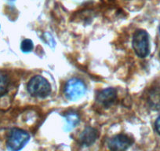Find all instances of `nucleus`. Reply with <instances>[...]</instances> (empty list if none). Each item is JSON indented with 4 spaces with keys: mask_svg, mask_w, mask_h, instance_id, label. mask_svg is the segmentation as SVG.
<instances>
[{
    "mask_svg": "<svg viewBox=\"0 0 160 151\" xmlns=\"http://www.w3.org/2000/svg\"><path fill=\"white\" fill-rule=\"evenodd\" d=\"M27 89L31 96L34 98H45L51 93V86L42 76H35L29 81Z\"/></svg>",
    "mask_w": 160,
    "mask_h": 151,
    "instance_id": "obj_1",
    "label": "nucleus"
},
{
    "mask_svg": "<svg viewBox=\"0 0 160 151\" xmlns=\"http://www.w3.org/2000/svg\"><path fill=\"white\" fill-rule=\"evenodd\" d=\"M132 46L135 54L139 58H144L150 53L149 35L146 31L139 29L133 34Z\"/></svg>",
    "mask_w": 160,
    "mask_h": 151,
    "instance_id": "obj_2",
    "label": "nucleus"
},
{
    "mask_svg": "<svg viewBox=\"0 0 160 151\" xmlns=\"http://www.w3.org/2000/svg\"><path fill=\"white\" fill-rule=\"evenodd\" d=\"M30 140V135L25 131L20 128H13L10 131L7 141L9 151H20Z\"/></svg>",
    "mask_w": 160,
    "mask_h": 151,
    "instance_id": "obj_3",
    "label": "nucleus"
},
{
    "mask_svg": "<svg viewBox=\"0 0 160 151\" xmlns=\"http://www.w3.org/2000/svg\"><path fill=\"white\" fill-rule=\"evenodd\" d=\"M86 91L85 84L81 80L72 78L66 83L64 92L66 98L71 101H76L83 97Z\"/></svg>",
    "mask_w": 160,
    "mask_h": 151,
    "instance_id": "obj_4",
    "label": "nucleus"
},
{
    "mask_svg": "<svg viewBox=\"0 0 160 151\" xmlns=\"http://www.w3.org/2000/svg\"><path fill=\"white\" fill-rule=\"evenodd\" d=\"M133 143V140L124 134H118L109 139L108 146L111 151H126Z\"/></svg>",
    "mask_w": 160,
    "mask_h": 151,
    "instance_id": "obj_5",
    "label": "nucleus"
},
{
    "mask_svg": "<svg viewBox=\"0 0 160 151\" xmlns=\"http://www.w3.org/2000/svg\"><path fill=\"white\" fill-rule=\"evenodd\" d=\"M117 98V91L112 87H108L99 92L97 101L104 107H110L115 103Z\"/></svg>",
    "mask_w": 160,
    "mask_h": 151,
    "instance_id": "obj_6",
    "label": "nucleus"
},
{
    "mask_svg": "<svg viewBox=\"0 0 160 151\" xmlns=\"http://www.w3.org/2000/svg\"><path fill=\"white\" fill-rule=\"evenodd\" d=\"M98 137V132L96 128L87 127L80 134L78 142L81 146H90L95 143Z\"/></svg>",
    "mask_w": 160,
    "mask_h": 151,
    "instance_id": "obj_7",
    "label": "nucleus"
},
{
    "mask_svg": "<svg viewBox=\"0 0 160 151\" xmlns=\"http://www.w3.org/2000/svg\"><path fill=\"white\" fill-rule=\"evenodd\" d=\"M79 121V117L76 113L72 112V113L67 114L65 116V130L71 131L72 129H73L78 124Z\"/></svg>",
    "mask_w": 160,
    "mask_h": 151,
    "instance_id": "obj_8",
    "label": "nucleus"
},
{
    "mask_svg": "<svg viewBox=\"0 0 160 151\" xmlns=\"http://www.w3.org/2000/svg\"><path fill=\"white\" fill-rule=\"evenodd\" d=\"M10 79L9 76L3 72L0 71V97L3 96L8 91Z\"/></svg>",
    "mask_w": 160,
    "mask_h": 151,
    "instance_id": "obj_9",
    "label": "nucleus"
},
{
    "mask_svg": "<svg viewBox=\"0 0 160 151\" xmlns=\"http://www.w3.org/2000/svg\"><path fill=\"white\" fill-rule=\"evenodd\" d=\"M34 48V44L32 39H25L22 41L21 44V49L24 53H29Z\"/></svg>",
    "mask_w": 160,
    "mask_h": 151,
    "instance_id": "obj_10",
    "label": "nucleus"
},
{
    "mask_svg": "<svg viewBox=\"0 0 160 151\" xmlns=\"http://www.w3.org/2000/svg\"><path fill=\"white\" fill-rule=\"evenodd\" d=\"M155 130H156L157 133L160 135V116L158 117L156 119V121H155Z\"/></svg>",
    "mask_w": 160,
    "mask_h": 151,
    "instance_id": "obj_11",
    "label": "nucleus"
},
{
    "mask_svg": "<svg viewBox=\"0 0 160 151\" xmlns=\"http://www.w3.org/2000/svg\"><path fill=\"white\" fill-rule=\"evenodd\" d=\"M158 32H159V35H160V26L159 28H158ZM159 56H160V53H159Z\"/></svg>",
    "mask_w": 160,
    "mask_h": 151,
    "instance_id": "obj_12",
    "label": "nucleus"
},
{
    "mask_svg": "<svg viewBox=\"0 0 160 151\" xmlns=\"http://www.w3.org/2000/svg\"><path fill=\"white\" fill-rule=\"evenodd\" d=\"M9 1H14V0H9Z\"/></svg>",
    "mask_w": 160,
    "mask_h": 151,
    "instance_id": "obj_13",
    "label": "nucleus"
}]
</instances>
